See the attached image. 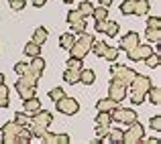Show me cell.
<instances>
[{"mask_svg": "<svg viewBox=\"0 0 161 144\" xmlns=\"http://www.w3.org/2000/svg\"><path fill=\"white\" fill-rule=\"evenodd\" d=\"M51 122H53V114L47 112V110H39L37 114H33V116H31L27 128L31 130L33 138H41V136H43V134L49 130Z\"/></svg>", "mask_w": 161, "mask_h": 144, "instance_id": "6da1fadb", "label": "cell"}, {"mask_svg": "<svg viewBox=\"0 0 161 144\" xmlns=\"http://www.w3.org/2000/svg\"><path fill=\"white\" fill-rule=\"evenodd\" d=\"M129 87H130V101H133V105H141L147 97L149 87H151V79L137 73L133 77V81L129 83Z\"/></svg>", "mask_w": 161, "mask_h": 144, "instance_id": "7a4b0ae2", "label": "cell"}, {"mask_svg": "<svg viewBox=\"0 0 161 144\" xmlns=\"http://www.w3.org/2000/svg\"><path fill=\"white\" fill-rule=\"evenodd\" d=\"M92 43H94V37H92L90 33L84 31V33H82V37H80V39H75V41H74V45H71V47L67 49V51H69V57H75V59H86V55L90 53Z\"/></svg>", "mask_w": 161, "mask_h": 144, "instance_id": "3957f363", "label": "cell"}, {"mask_svg": "<svg viewBox=\"0 0 161 144\" xmlns=\"http://www.w3.org/2000/svg\"><path fill=\"white\" fill-rule=\"evenodd\" d=\"M143 138H145V126L139 124V120L130 122L129 130L122 132V142L125 144H139V142H143Z\"/></svg>", "mask_w": 161, "mask_h": 144, "instance_id": "277c9868", "label": "cell"}, {"mask_svg": "<svg viewBox=\"0 0 161 144\" xmlns=\"http://www.w3.org/2000/svg\"><path fill=\"white\" fill-rule=\"evenodd\" d=\"M110 73H112V77H114V79H118V81L126 83V85H129V83L133 81V77L137 75L133 69H130V67L120 65V63H112V65H110Z\"/></svg>", "mask_w": 161, "mask_h": 144, "instance_id": "5b68a950", "label": "cell"}, {"mask_svg": "<svg viewBox=\"0 0 161 144\" xmlns=\"http://www.w3.org/2000/svg\"><path fill=\"white\" fill-rule=\"evenodd\" d=\"M110 116H112V122H118V124H126V126H129L130 122L137 120V110H133V108H120V105H118L116 110L110 112Z\"/></svg>", "mask_w": 161, "mask_h": 144, "instance_id": "8992f818", "label": "cell"}, {"mask_svg": "<svg viewBox=\"0 0 161 144\" xmlns=\"http://www.w3.org/2000/svg\"><path fill=\"white\" fill-rule=\"evenodd\" d=\"M55 110H57V112H61V114H65V116H74V114H78L80 104H78V100H74V97L63 95L61 100L55 101Z\"/></svg>", "mask_w": 161, "mask_h": 144, "instance_id": "52a82bcc", "label": "cell"}, {"mask_svg": "<svg viewBox=\"0 0 161 144\" xmlns=\"http://www.w3.org/2000/svg\"><path fill=\"white\" fill-rule=\"evenodd\" d=\"M67 24H69V28L74 33H80V35L88 28L86 16L80 14V10H69V12H67Z\"/></svg>", "mask_w": 161, "mask_h": 144, "instance_id": "ba28073f", "label": "cell"}, {"mask_svg": "<svg viewBox=\"0 0 161 144\" xmlns=\"http://www.w3.org/2000/svg\"><path fill=\"white\" fill-rule=\"evenodd\" d=\"M126 90H129V85L126 83H122V81H118V79H110V83H108V97H112V100H116V101H122L126 97Z\"/></svg>", "mask_w": 161, "mask_h": 144, "instance_id": "9c48e42d", "label": "cell"}, {"mask_svg": "<svg viewBox=\"0 0 161 144\" xmlns=\"http://www.w3.org/2000/svg\"><path fill=\"white\" fill-rule=\"evenodd\" d=\"M20 128H23V126H19L14 120L6 122V124L2 126V130H0V134H2V142L4 144H16V134H19Z\"/></svg>", "mask_w": 161, "mask_h": 144, "instance_id": "30bf717a", "label": "cell"}, {"mask_svg": "<svg viewBox=\"0 0 161 144\" xmlns=\"http://www.w3.org/2000/svg\"><path fill=\"white\" fill-rule=\"evenodd\" d=\"M153 53V49H151V45H135L133 49L126 51V57H129V61H145L149 55Z\"/></svg>", "mask_w": 161, "mask_h": 144, "instance_id": "8fae6325", "label": "cell"}, {"mask_svg": "<svg viewBox=\"0 0 161 144\" xmlns=\"http://www.w3.org/2000/svg\"><path fill=\"white\" fill-rule=\"evenodd\" d=\"M118 23H114V20H108V18H104V20H98L96 23V31L98 33H104L106 37H116L118 35Z\"/></svg>", "mask_w": 161, "mask_h": 144, "instance_id": "7c38bea8", "label": "cell"}, {"mask_svg": "<svg viewBox=\"0 0 161 144\" xmlns=\"http://www.w3.org/2000/svg\"><path fill=\"white\" fill-rule=\"evenodd\" d=\"M41 110V101L37 95H31L27 97V100H23V112L27 114V116H33V114H37Z\"/></svg>", "mask_w": 161, "mask_h": 144, "instance_id": "4fadbf2b", "label": "cell"}, {"mask_svg": "<svg viewBox=\"0 0 161 144\" xmlns=\"http://www.w3.org/2000/svg\"><path fill=\"white\" fill-rule=\"evenodd\" d=\"M135 45H139V35L135 31H130V33H126V35H122L118 51H129V49H133Z\"/></svg>", "mask_w": 161, "mask_h": 144, "instance_id": "5bb4252c", "label": "cell"}, {"mask_svg": "<svg viewBox=\"0 0 161 144\" xmlns=\"http://www.w3.org/2000/svg\"><path fill=\"white\" fill-rule=\"evenodd\" d=\"M39 142H51V144H67L69 142V136L67 134H53V132H45L41 138H37Z\"/></svg>", "mask_w": 161, "mask_h": 144, "instance_id": "9a60e30c", "label": "cell"}, {"mask_svg": "<svg viewBox=\"0 0 161 144\" xmlns=\"http://www.w3.org/2000/svg\"><path fill=\"white\" fill-rule=\"evenodd\" d=\"M14 90H16V94H19V97H20V100H27V97L35 95V90H37V87H31L29 83H25L23 79L19 77V81L14 83Z\"/></svg>", "mask_w": 161, "mask_h": 144, "instance_id": "2e32d148", "label": "cell"}, {"mask_svg": "<svg viewBox=\"0 0 161 144\" xmlns=\"http://www.w3.org/2000/svg\"><path fill=\"white\" fill-rule=\"evenodd\" d=\"M118 105H120V101L112 100V97H104V100H100L98 104H96V110H98V112H112Z\"/></svg>", "mask_w": 161, "mask_h": 144, "instance_id": "e0dca14e", "label": "cell"}, {"mask_svg": "<svg viewBox=\"0 0 161 144\" xmlns=\"http://www.w3.org/2000/svg\"><path fill=\"white\" fill-rule=\"evenodd\" d=\"M39 77H41V73H37V71H33L31 67H29V69L25 71L23 75H20V79H23L25 83H29L31 87H37V83H39Z\"/></svg>", "mask_w": 161, "mask_h": 144, "instance_id": "ac0fdd59", "label": "cell"}, {"mask_svg": "<svg viewBox=\"0 0 161 144\" xmlns=\"http://www.w3.org/2000/svg\"><path fill=\"white\" fill-rule=\"evenodd\" d=\"M63 81L69 83V85L80 83V69H69V67H67V69L63 71Z\"/></svg>", "mask_w": 161, "mask_h": 144, "instance_id": "d6986e66", "label": "cell"}, {"mask_svg": "<svg viewBox=\"0 0 161 144\" xmlns=\"http://www.w3.org/2000/svg\"><path fill=\"white\" fill-rule=\"evenodd\" d=\"M149 10H151L149 0H135V10H133V14L143 16V14H149Z\"/></svg>", "mask_w": 161, "mask_h": 144, "instance_id": "ffe728a7", "label": "cell"}, {"mask_svg": "<svg viewBox=\"0 0 161 144\" xmlns=\"http://www.w3.org/2000/svg\"><path fill=\"white\" fill-rule=\"evenodd\" d=\"M104 142H112V144L122 142V130L120 128H108V134L104 138Z\"/></svg>", "mask_w": 161, "mask_h": 144, "instance_id": "44dd1931", "label": "cell"}, {"mask_svg": "<svg viewBox=\"0 0 161 144\" xmlns=\"http://www.w3.org/2000/svg\"><path fill=\"white\" fill-rule=\"evenodd\" d=\"M31 140H33L31 130H29L27 126H23V128L19 130V134H16V142L19 144H31Z\"/></svg>", "mask_w": 161, "mask_h": 144, "instance_id": "7402d4cb", "label": "cell"}, {"mask_svg": "<svg viewBox=\"0 0 161 144\" xmlns=\"http://www.w3.org/2000/svg\"><path fill=\"white\" fill-rule=\"evenodd\" d=\"M47 37H49V33H47L45 27H37L35 33H33V41H35L37 45H43L45 41H47Z\"/></svg>", "mask_w": 161, "mask_h": 144, "instance_id": "603a6c76", "label": "cell"}, {"mask_svg": "<svg viewBox=\"0 0 161 144\" xmlns=\"http://www.w3.org/2000/svg\"><path fill=\"white\" fill-rule=\"evenodd\" d=\"M25 55L27 57H37V55H41V45H37L35 41H29L27 45H25Z\"/></svg>", "mask_w": 161, "mask_h": 144, "instance_id": "cb8c5ba5", "label": "cell"}, {"mask_svg": "<svg viewBox=\"0 0 161 144\" xmlns=\"http://www.w3.org/2000/svg\"><path fill=\"white\" fill-rule=\"evenodd\" d=\"M145 39L149 41V43L159 45L161 43V28H147L145 31Z\"/></svg>", "mask_w": 161, "mask_h": 144, "instance_id": "d4e9b609", "label": "cell"}, {"mask_svg": "<svg viewBox=\"0 0 161 144\" xmlns=\"http://www.w3.org/2000/svg\"><path fill=\"white\" fill-rule=\"evenodd\" d=\"M80 81L86 83V85H92V83L96 81V73L92 69H82L80 71Z\"/></svg>", "mask_w": 161, "mask_h": 144, "instance_id": "484cf974", "label": "cell"}, {"mask_svg": "<svg viewBox=\"0 0 161 144\" xmlns=\"http://www.w3.org/2000/svg\"><path fill=\"white\" fill-rule=\"evenodd\" d=\"M74 41H75V37H74V33H63L61 37H59V47L61 49H69L71 45H74Z\"/></svg>", "mask_w": 161, "mask_h": 144, "instance_id": "4316f807", "label": "cell"}, {"mask_svg": "<svg viewBox=\"0 0 161 144\" xmlns=\"http://www.w3.org/2000/svg\"><path fill=\"white\" fill-rule=\"evenodd\" d=\"M29 67H31L33 71H37V73H43V69H45V59L41 57V55H37V57H33V61L29 63Z\"/></svg>", "mask_w": 161, "mask_h": 144, "instance_id": "83f0119b", "label": "cell"}, {"mask_svg": "<svg viewBox=\"0 0 161 144\" xmlns=\"http://www.w3.org/2000/svg\"><path fill=\"white\" fill-rule=\"evenodd\" d=\"M106 47H108V45L104 43V41H96V39H94V43H92L90 51L96 55V57H102V55H104V51H106Z\"/></svg>", "mask_w": 161, "mask_h": 144, "instance_id": "f1b7e54d", "label": "cell"}, {"mask_svg": "<svg viewBox=\"0 0 161 144\" xmlns=\"http://www.w3.org/2000/svg\"><path fill=\"white\" fill-rule=\"evenodd\" d=\"M96 124H100V126H110V124H112V116H110V112H98V116H96Z\"/></svg>", "mask_w": 161, "mask_h": 144, "instance_id": "f546056e", "label": "cell"}, {"mask_svg": "<svg viewBox=\"0 0 161 144\" xmlns=\"http://www.w3.org/2000/svg\"><path fill=\"white\" fill-rule=\"evenodd\" d=\"M147 94H149L151 104H155V105H159V104H161V90H159V87H153V85H151Z\"/></svg>", "mask_w": 161, "mask_h": 144, "instance_id": "4dcf8cb0", "label": "cell"}, {"mask_svg": "<svg viewBox=\"0 0 161 144\" xmlns=\"http://www.w3.org/2000/svg\"><path fill=\"white\" fill-rule=\"evenodd\" d=\"M92 16H94L96 23H98V20L108 18V8H106V6H98V8H94V10H92Z\"/></svg>", "mask_w": 161, "mask_h": 144, "instance_id": "1f68e13d", "label": "cell"}, {"mask_svg": "<svg viewBox=\"0 0 161 144\" xmlns=\"http://www.w3.org/2000/svg\"><path fill=\"white\" fill-rule=\"evenodd\" d=\"M10 100H8V87L4 83H0V108H8Z\"/></svg>", "mask_w": 161, "mask_h": 144, "instance_id": "d6a6232c", "label": "cell"}, {"mask_svg": "<svg viewBox=\"0 0 161 144\" xmlns=\"http://www.w3.org/2000/svg\"><path fill=\"white\" fill-rule=\"evenodd\" d=\"M78 10H80V14H82V16H86V18H88V16H92V10H94V6H92V2L84 0V2H80V8H78Z\"/></svg>", "mask_w": 161, "mask_h": 144, "instance_id": "836d02e7", "label": "cell"}, {"mask_svg": "<svg viewBox=\"0 0 161 144\" xmlns=\"http://www.w3.org/2000/svg\"><path fill=\"white\" fill-rule=\"evenodd\" d=\"M102 59H106V61H116L118 59V47H106V51H104V55H102Z\"/></svg>", "mask_w": 161, "mask_h": 144, "instance_id": "e575fe53", "label": "cell"}, {"mask_svg": "<svg viewBox=\"0 0 161 144\" xmlns=\"http://www.w3.org/2000/svg\"><path fill=\"white\" fill-rule=\"evenodd\" d=\"M145 63H147V67H151V69H157V67H159V63H161L159 53H151L149 57L145 59Z\"/></svg>", "mask_w": 161, "mask_h": 144, "instance_id": "d590c367", "label": "cell"}, {"mask_svg": "<svg viewBox=\"0 0 161 144\" xmlns=\"http://www.w3.org/2000/svg\"><path fill=\"white\" fill-rule=\"evenodd\" d=\"M133 10H135V0H122L120 2V12L122 14H133Z\"/></svg>", "mask_w": 161, "mask_h": 144, "instance_id": "8d00e7d4", "label": "cell"}, {"mask_svg": "<svg viewBox=\"0 0 161 144\" xmlns=\"http://www.w3.org/2000/svg\"><path fill=\"white\" fill-rule=\"evenodd\" d=\"M29 120H31V116H27L25 112H16L14 114V122L19 126H29Z\"/></svg>", "mask_w": 161, "mask_h": 144, "instance_id": "74e56055", "label": "cell"}, {"mask_svg": "<svg viewBox=\"0 0 161 144\" xmlns=\"http://www.w3.org/2000/svg\"><path fill=\"white\" fill-rule=\"evenodd\" d=\"M84 59H75V57H69V59H67V67H69V69H80V71H82L84 69Z\"/></svg>", "mask_w": 161, "mask_h": 144, "instance_id": "f35d334b", "label": "cell"}, {"mask_svg": "<svg viewBox=\"0 0 161 144\" xmlns=\"http://www.w3.org/2000/svg\"><path fill=\"white\" fill-rule=\"evenodd\" d=\"M63 95H65L63 87H53V90L49 91V100H51V101H57V100H61Z\"/></svg>", "mask_w": 161, "mask_h": 144, "instance_id": "ab89813d", "label": "cell"}, {"mask_svg": "<svg viewBox=\"0 0 161 144\" xmlns=\"http://www.w3.org/2000/svg\"><path fill=\"white\" fill-rule=\"evenodd\" d=\"M108 128H110V126H100V124H96V136H98V140H96V142H100V140H104V138H106Z\"/></svg>", "mask_w": 161, "mask_h": 144, "instance_id": "60d3db41", "label": "cell"}, {"mask_svg": "<svg viewBox=\"0 0 161 144\" xmlns=\"http://www.w3.org/2000/svg\"><path fill=\"white\" fill-rule=\"evenodd\" d=\"M147 28H161V18L159 16H149L147 18Z\"/></svg>", "mask_w": 161, "mask_h": 144, "instance_id": "b9f144b4", "label": "cell"}, {"mask_svg": "<svg viewBox=\"0 0 161 144\" xmlns=\"http://www.w3.org/2000/svg\"><path fill=\"white\" fill-rule=\"evenodd\" d=\"M8 4H10V8H12V10L20 12V10L25 8V4H27V2H25V0H8Z\"/></svg>", "mask_w": 161, "mask_h": 144, "instance_id": "7bdbcfd3", "label": "cell"}, {"mask_svg": "<svg viewBox=\"0 0 161 144\" xmlns=\"http://www.w3.org/2000/svg\"><path fill=\"white\" fill-rule=\"evenodd\" d=\"M149 126L155 130V132H159V130H161V116H153L151 122H149Z\"/></svg>", "mask_w": 161, "mask_h": 144, "instance_id": "ee69618b", "label": "cell"}, {"mask_svg": "<svg viewBox=\"0 0 161 144\" xmlns=\"http://www.w3.org/2000/svg\"><path fill=\"white\" fill-rule=\"evenodd\" d=\"M27 69H29V63H25V61H19V63L14 65V71H16L19 75H23Z\"/></svg>", "mask_w": 161, "mask_h": 144, "instance_id": "f6af8a7d", "label": "cell"}, {"mask_svg": "<svg viewBox=\"0 0 161 144\" xmlns=\"http://www.w3.org/2000/svg\"><path fill=\"white\" fill-rule=\"evenodd\" d=\"M31 2H33V6L41 8V6H45V2H47V0H31Z\"/></svg>", "mask_w": 161, "mask_h": 144, "instance_id": "bcb514c9", "label": "cell"}, {"mask_svg": "<svg viewBox=\"0 0 161 144\" xmlns=\"http://www.w3.org/2000/svg\"><path fill=\"white\" fill-rule=\"evenodd\" d=\"M98 4H100V6H110V4H112V0H98Z\"/></svg>", "mask_w": 161, "mask_h": 144, "instance_id": "7dc6e473", "label": "cell"}, {"mask_svg": "<svg viewBox=\"0 0 161 144\" xmlns=\"http://www.w3.org/2000/svg\"><path fill=\"white\" fill-rule=\"evenodd\" d=\"M0 83H4V75L2 73H0Z\"/></svg>", "mask_w": 161, "mask_h": 144, "instance_id": "c3c4849f", "label": "cell"}, {"mask_svg": "<svg viewBox=\"0 0 161 144\" xmlns=\"http://www.w3.org/2000/svg\"><path fill=\"white\" fill-rule=\"evenodd\" d=\"M63 2H65V4H69V2H75V0H63Z\"/></svg>", "mask_w": 161, "mask_h": 144, "instance_id": "681fc988", "label": "cell"}]
</instances>
